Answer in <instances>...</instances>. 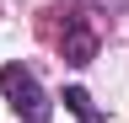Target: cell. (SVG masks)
I'll return each mask as SVG.
<instances>
[{
    "label": "cell",
    "instance_id": "obj_1",
    "mask_svg": "<svg viewBox=\"0 0 129 123\" xmlns=\"http://www.w3.org/2000/svg\"><path fill=\"white\" fill-rule=\"evenodd\" d=\"M0 91H6V102L16 107V118L22 123H48V96H43V86L32 80V70L27 64H6L0 70Z\"/></svg>",
    "mask_w": 129,
    "mask_h": 123
},
{
    "label": "cell",
    "instance_id": "obj_2",
    "mask_svg": "<svg viewBox=\"0 0 129 123\" xmlns=\"http://www.w3.org/2000/svg\"><path fill=\"white\" fill-rule=\"evenodd\" d=\"M64 107H70L81 123H102V118H97V107H91V96H86L81 86H70V91H64Z\"/></svg>",
    "mask_w": 129,
    "mask_h": 123
}]
</instances>
